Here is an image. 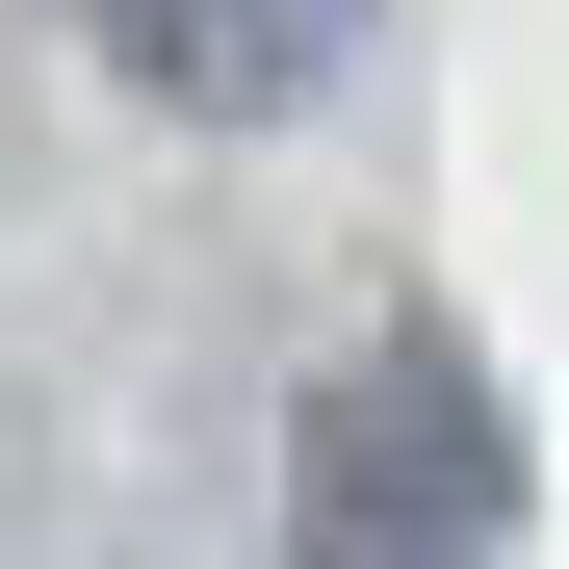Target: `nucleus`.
<instances>
[{"instance_id": "obj_1", "label": "nucleus", "mask_w": 569, "mask_h": 569, "mask_svg": "<svg viewBox=\"0 0 569 569\" xmlns=\"http://www.w3.org/2000/svg\"><path fill=\"white\" fill-rule=\"evenodd\" d=\"M518 518V415L466 337H362L311 415H284V543L311 569H466Z\"/></svg>"}, {"instance_id": "obj_2", "label": "nucleus", "mask_w": 569, "mask_h": 569, "mask_svg": "<svg viewBox=\"0 0 569 569\" xmlns=\"http://www.w3.org/2000/svg\"><path fill=\"white\" fill-rule=\"evenodd\" d=\"M104 52L156 78V104H208V130H284L362 52V0H104Z\"/></svg>"}]
</instances>
